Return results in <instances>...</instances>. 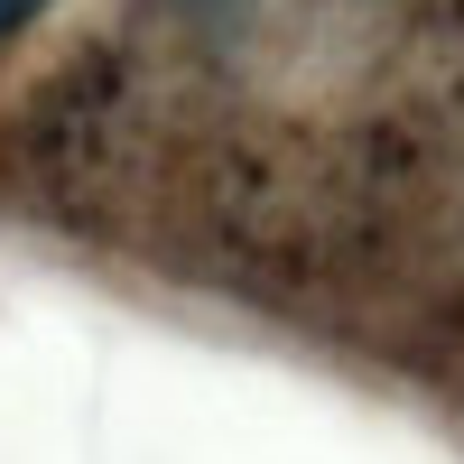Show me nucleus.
I'll use <instances>...</instances> for the list:
<instances>
[{
	"label": "nucleus",
	"mask_w": 464,
	"mask_h": 464,
	"mask_svg": "<svg viewBox=\"0 0 464 464\" xmlns=\"http://www.w3.org/2000/svg\"><path fill=\"white\" fill-rule=\"evenodd\" d=\"M37 10H47V0H0V37H10V28H28Z\"/></svg>",
	"instance_id": "f257e3e1"
}]
</instances>
